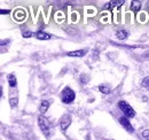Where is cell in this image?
<instances>
[{
    "instance_id": "7",
    "label": "cell",
    "mask_w": 149,
    "mask_h": 140,
    "mask_svg": "<svg viewBox=\"0 0 149 140\" xmlns=\"http://www.w3.org/2000/svg\"><path fill=\"white\" fill-rule=\"evenodd\" d=\"M36 38L39 40H48L52 38V36L45 32V31H38V32H36Z\"/></svg>"
},
{
    "instance_id": "14",
    "label": "cell",
    "mask_w": 149,
    "mask_h": 140,
    "mask_svg": "<svg viewBox=\"0 0 149 140\" xmlns=\"http://www.w3.org/2000/svg\"><path fill=\"white\" fill-rule=\"evenodd\" d=\"M99 91L101 92V93H103V94H108V93H110V88H109V85H99Z\"/></svg>"
},
{
    "instance_id": "22",
    "label": "cell",
    "mask_w": 149,
    "mask_h": 140,
    "mask_svg": "<svg viewBox=\"0 0 149 140\" xmlns=\"http://www.w3.org/2000/svg\"><path fill=\"white\" fill-rule=\"evenodd\" d=\"M145 57H147V59H149V51L146 54H145Z\"/></svg>"
},
{
    "instance_id": "2",
    "label": "cell",
    "mask_w": 149,
    "mask_h": 140,
    "mask_svg": "<svg viewBox=\"0 0 149 140\" xmlns=\"http://www.w3.org/2000/svg\"><path fill=\"white\" fill-rule=\"evenodd\" d=\"M38 124H39L40 130H41L42 133L45 134V137L48 138V137H49V133H51V125H49L48 120H47L44 115H40V116L38 117Z\"/></svg>"
},
{
    "instance_id": "6",
    "label": "cell",
    "mask_w": 149,
    "mask_h": 140,
    "mask_svg": "<svg viewBox=\"0 0 149 140\" xmlns=\"http://www.w3.org/2000/svg\"><path fill=\"white\" fill-rule=\"evenodd\" d=\"M87 52H88V50H87V48H84V50H78V51L68 52L67 55H68V56H74V57H83Z\"/></svg>"
},
{
    "instance_id": "3",
    "label": "cell",
    "mask_w": 149,
    "mask_h": 140,
    "mask_svg": "<svg viewBox=\"0 0 149 140\" xmlns=\"http://www.w3.org/2000/svg\"><path fill=\"white\" fill-rule=\"evenodd\" d=\"M76 98V93L70 88H64L61 93V100L63 104H71Z\"/></svg>"
},
{
    "instance_id": "20",
    "label": "cell",
    "mask_w": 149,
    "mask_h": 140,
    "mask_svg": "<svg viewBox=\"0 0 149 140\" xmlns=\"http://www.w3.org/2000/svg\"><path fill=\"white\" fill-rule=\"evenodd\" d=\"M8 43H9V39H6V40H1L0 44H1V46H3L5 44H8Z\"/></svg>"
},
{
    "instance_id": "9",
    "label": "cell",
    "mask_w": 149,
    "mask_h": 140,
    "mask_svg": "<svg viewBox=\"0 0 149 140\" xmlns=\"http://www.w3.org/2000/svg\"><path fill=\"white\" fill-rule=\"evenodd\" d=\"M124 2H125L124 0H116V1H110V2L106 4L104 8H115V7H119V6H122Z\"/></svg>"
},
{
    "instance_id": "18",
    "label": "cell",
    "mask_w": 149,
    "mask_h": 140,
    "mask_svg": "<svg viewBox=\"0 0 149 140\" xmlns=\"http://www.w3.org/2000/svg\"><path fill=\"white\" fill-rule=\"evenodd\" d=\"M142 137L146 140H149V130H143L142 131Z\"/></svg>"
},
{
    "instance_id": "21",
    "label": "cell",
    "mask_w": 149,
    "mask_h": 140,
    "mask_svg": "<svg viewBox=\"0 0 149 140\" xmlns=\"http://www.w3.org/2000/svg\"><path fill=\"white\" fill-rule=\"evenodd\" d=\"M96 55H99V52H96V50H95V51H94V59H95V57H96Z\"/></svg>"
},
{
    "instance_id": "8",
    "label": "cell",
    "mask_w": 149,
    "mask_h": 140,
    "mask_svg": "<svg viewBox=\"0 0 149 140\" xmlns=\"http://www.w3.org/2000/svg\"><path fill=\"white\" fill-rule=\"evenodd\" d=\"M48 108H49V101L42 100V101L40 102V106H39V111L41 113V115H44V114L48 110Z\"/></svg>"
},
{
    "instance_id": "11",
    "label": "cell",
    "mask_w": 149,
    "mask_h": 140,
    "mask_svg": "<svg viewBox=\"0 0 149 140\" xmlns=\"http://www.w3.org/2000/svg\"><path fill=\"white\" fill-rule=\"evenodd\" d=\"M127 31L126 30H118L117 32H116V37L119 39V40H125L126 38H127Z\"/></svg>"
},
{
    "instance_id": "10",
    "label": "cell",
    "mask_w": 149,
    "mask_h": 140,
    "mask_svg": "<svg viewBox=\"0 0 149 140\" xmlns=\"http://www.w3.org/2000/svg\"><path fill=\"white\" fill-rule=\"evenodd\" d=\"M7 80H8V84H9L10 88H15L16 84H17L16 77H15V75H13V74H10V75L7 76Z\"/></svg>"
},
{
    "instance_id": "17",
    "label": "cell",
    "mask_w": 149,
    "mask_h": 140,
    "mask_svg": "<svg viewBox=\"0 0 149 140\" xmlns=\"http://www.w3.org/2000/svg\"><path fill=\"white\" fill-rule=\"evenodd\" d=\"M22 36L24 37V38H30V37H32L33 34L31 32V31H29V30H25V31H23L22 32Z\"/></svg>"
},
{
    "instance_id": "15",
    "label": "cell",
    "mask_w": 149,
    "mask_h": 140,
    "mask_svg": "<svg viewBox=\"0 0 149 140\" xmlns=\"http://www.w3.org/2000/svg\"><path fill=\"white\" fill-rule=\"evenodd\" d=\"M141 86H142L143 88H146L147 91H149V76L145 77V78L142 79V82H141Z\"/></svg>"
},
{
    "instance_id": "4",
    "label": "cell",
    "mask_w": 149,
    "mask_h": 140,
    "mask_svg": "<svg viewBox=\"0 0 149 140\" xmlns=\"http://www.w3.org/2000/svg\"><path fill=\"white\" fill-rule=\"evenodd\" d=\"M70 124H71V116H70V115L65 114V115H63V116L60 118L58 125H60V129H61L63 132L67 131V129L70 126Z\"/></svg>"
},
{
    "instance_id": "12",
    "label": "cell",
    "mask_w": 149,
    "mask_h": 140,
    "mask_svg": "<svg viewBox=\"0 0 149 140\" xmlns=\"http://www.w3.org/2000/svg\"><path fill=\"white\" fill-rule=\"evenodd\" d=\"M140 8H141V2H140V1H136V0H135V1H132V2H131V9H132L133 12L136 13V12H139Z\"/></svg>"
},
{
    "instance_id": "16",
    "label": "cell",
    "mask_w": 149,
    "mask_h": 140,
    "mask_svg": "<svg viewBox=\"0 0 149 140\" xmlns=\"http://www.w3.org/2000/svg\"><path fill=\"white\" fill-rule=\"evenodd\" d=\"M17 104H19V99H17V98H10V99H9V105H10L12 108L16 107Z\"/></svg>"
},
{
    "instance_id": "5",
    "label": "cell",
    "mask_w": 149,
    "mask_h": 140,
    "mask_svg": "<svg viewBox=\"0 0 149 140\" xmlns=\"http://www.w3.org/2000/svg\"><path fill=\"white\" fill-rule=\"evenodd\" d=\"M119 123L122 124V126H123L127 132H130V133H133V132H134V127L132 126V124L130 123L127 117H125V116L120 117V118H119Z\"/></svg>"
},
{
    "instance_id": "13",
    "label": "cell",
    "mask_w": 149,
    "mask_h": 140,
    "mask_svg": "<svg viewBox=\"0 0 149 140\" xmlns=\"http://www.w3.org/2000/svg\"><path fill=\"white\" fill-rule=\"evenodd\" d=\"M88 80H90V78H88V76L87 75H85V74H83V75H80V77H79V83L84 86V85H86L87 83H88Z\"/></svg>"
},
{
    "instance_id": "23",
    "label": "cell",
    "mask_w": 149,
    "mask_h": 140,
    "mask_svg": "<svg viewBox=\"0 0 149 140\" xmlns=\"http://www.w3.org/2000/svg\"><path fill=\"white\" fill-rule=\"evenodd\" d=\"M86 140H91V138H90V136H87V137H86Z\"/></svg>"
},
{
    "instance_id": "1",
    "label": "cell",
    "mask_w": 149,
    "mask_h": 140,
    "mask_svg": "<svg viewBox=\"0 0 149 140\" xmlns=\"http://www.w3.org/2000/svg\"><path fill=\"white\" fill-rule=\"evenodd\" d=\"M118 107H119V109L123 111V114L125 115V117H127V118H133L134 116H135V111H134V109L129 105V102H126L125 100H120L119 102H118Z\"/></svg>"
},
{
    "instance_id": "19",
    "label": "cell",
    "mask_w": 149,
    "mask_h": 140,
    "mask_svg": "<svg viewBox=\"0 0 149 140\" xmlns=\"http://www.w3.org/2000/svg\"><path fill=\"white\" fill-rule=\"evenodd\" d=\"M1 15H7V14H9L10 13V10L9 9H1Z\"/></svg>"
}]
</instances>
